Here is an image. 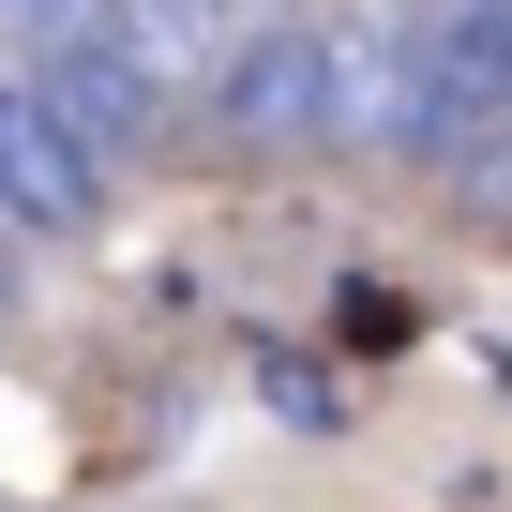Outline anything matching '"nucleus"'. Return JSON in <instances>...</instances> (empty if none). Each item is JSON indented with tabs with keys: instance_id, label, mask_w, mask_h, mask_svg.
<instances>
[{
	"instance_id": "1",
	"label": "nucleus",
	"mask_w": 512,
	"mask_h": 512,
	"mask_svg": "<svg viewBox=\"0 0 512 512\" xmlns=\"http://www.w3.org/2000/svg\"><path fill=\"white\" fill-rule=\"evenodd\" d=\"M422 16V106H407V166L452 181L467 151L512 136V0H407Z\"/></svg>"
},
{
	"instance_id": "2",
	"label": "nucleus",
	"mask_w": 512,
	"mask_h": 512,
	"mask_svg": "<svg viewBox=\"0 0 512 512\" xmlns=\"http://www.w3.org/2000/svg\"><path fill=\"white\" fill-rule=\"evenodd\" d=\"M226 151L256 166H287V151H332V16H241L211 106H196Z\"/></svg>"
},
{
	"instance_id": "3",
	"label": "nucleus",
	"mask_w": 512,
	"mask_h": 512,
	"mask_svg": "<svg viewBox=\"0 0 512 512\" xmlns=\"http://www.w3.org/2000/svg\"><path fill=\"white\" fill-rule=\"evenodd\" d=\"M91 211H106V151L31 76H0V241H76Z\"/></svg>"
},
{
	"instance_id": "4",
	"label": "nucleus",
	"mask_w": 512,
	"mask_h": 512,
	"mask_svg": "<svg viewBox=\"0 0 512 512\" xmlns=\"http://www.w3.org/2000/svg\"><path fill=\"white\" fill-rule=\"evenodd\" d=\"M0 302H16V256H0Z\"/></svg>"
}]
</instances>
